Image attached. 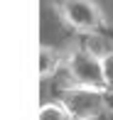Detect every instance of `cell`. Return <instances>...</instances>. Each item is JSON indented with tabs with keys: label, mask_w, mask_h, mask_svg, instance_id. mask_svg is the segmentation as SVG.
Wrapping results in <instances>:
<instances>
[{
	"label": "cell",
	"mask_w": 113,
	"mask_h": 120,
	"mask_svg": "<svg viewBox=\"0 0 113 120\" xmlns=\"http://www.w3.org/2000/svg\"><path fill=\"white\" fill-rule=\"evenodd\" d=\"M62 105L74 120H96L108 113L106 88H86V86H66L62 91Z\"/></svg>",
	"instance_id": "1"
},
{
	"label": "cell",
	"mask_w": 113,
	"mask_h": 120,
	"mask_svg": "<svg viewBox=\"0 0 113 120\" xmlns=\"http://www.w3.org/2000/svg\"><path fill=\"white\" fill-rule=\"evenodd\" d=\"M37 120H74V118L62 105V101H57V103H42L39 113H37Z\"/></svg>",
	"instance_id": "5"
},
{
	"label": "cell",
	"mask_w": 113,
	"mask_h": 120,
	"mask_svg": "<svg viewBox=\"0 0 113 120\" xmlns=\"http://www.w3.org/2000/svg\"><path fill=\"white\" fill-rule=\"evenodd\" d=\"M64 66L71 79L74 86H86V88H106L103 81V69H101V59L86 47H74L71 52L64 56ZM108 91V88H106Z\"/></svg>",
	"instance_id": "2"
},
{
	"label": "cell",
	"mask_w": 113,
	"mask_h": 120,
	"mask_svg": "<svg viewBox=\"0 0 113 120\" xmlns=\"http://www.w3.org/2000/svg\"><path fill=\"white\" fill-rule=\"evenodd\" d=\"M54 10L71 30L94 34L103 25V12L94 0H54Z\"/></svg>",
	"instance_id": "3"
},
{
	"label": "cell",
	"mask_w": 113,
	"mask_h": 120,
	"mask_svg": "<svg viewBox=\"0 0 113 120\" xmlns=\"http://www.w3.org/2000/svg\"><path fill=\"white\" fill-rule=\"evenodd\" d=\"M101 69H103V81H106V88L113 91V47L101 56Z\"/></svg>",
	"instance_id": "6"
},
{
	"label": "cell",
	"mask_w": 113,
	"mask_h": 120,
	"mask_svg": "<svg viewBox=\"0 0 113 120\" xmlns=\"http://www.w3.org/2000/svg\"><path fill=\"white\" fill-rule=\"evenodd\" d=\"M62 61H64V59L59 56V52L54 47H49V44H42L39 47V76H42V79H49V76L59 69Z\"/></svg>",
	"instance_id": "4"
}]
</instances>
